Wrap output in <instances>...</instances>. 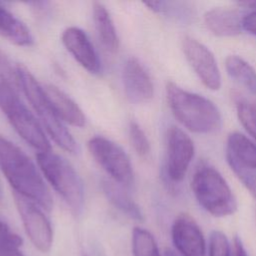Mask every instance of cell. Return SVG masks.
Wrapping results in <instances>:
<instances>
[{
	"label": "cell",
	"instance_id": "1",
	"mask_svg": "<svg viewBox=\"0 0 256 256\" xmlns=\"http://www.w3.org/2000/svg\"><path fill=\"white\" fill-rule=\"evenodd\" d=\"M0 169L15 193L50 211L53 199L32 160L0 134Z\"/></svg>",
	"mask_w": 256,
	"mask_h": 256
},
{
	"label": "cell",
	"instance_id": "21",
	"mask_svg": "<svg viewBox=\"0 0 256 256\" xmlns=\"http://www.w3.org/2000/svg\"><path fill=\"white\" fill-rule=\"evenodd\" d=\"M131 243L134 256H161L154 236L144 228L133 229Z\"/></svg>",
	"mask_w": 256,
	"mask_h": 256
},
{
	"label": "cell",
	"instance_id": "16",
	"mask_svg": "<svg viewBox=\"0 0 256 256\" xmlns=\"http://www.w3.org/2000/svg\"><path fill=\"white\" fill-rule=\"evenodd\" d=\"M226 159L243 167L256 169V144L245 135L232 132L227 138Z\"/></svg>",
	"mask_w": 256,
	"mask_h": 256
},
{
	"label": "cell",
	"instance_id": "30",
	"mask_svg": "<svg viewBox=\"0 0 256 256\" xmlns=\"http://www.w3.org/2000/svg\"><path fill=\"white\" fill-rule=\"evenodd\" d=\"M164 256H180L179 254L175 253L174 251H171V250H166L165 253H164Z\"/></svg>",
	"mask_w": 256,
	"mask_h": 256
},
{
	"label": "cell",
	"instance_id": "19",
	"mask_svg": "<svg viewBox=\"0 0 256 256\" xmlns=\"http://www.w3.org/2000/svg\"><path fill=\"white\" fill-rule=\"evenodd\" d=\"M102 190L109 202L115 208L134 220H143V214L140 207L121 187V185L109 180H104L102 182Z\"/></svg>",
	"mask_w": 256,
	"mask_h": 256
},
{
	"label": "cell",
	"instance_id": "28",
	"mask_svg": "<svg viewBox=\"0 0 256 256\" xmlns=\"http://www.w3.org/2000/svg\"><path fill=\"white\" fill-rule=\"evenodd\" d=\"M233 249H234V256H248L247 251L243 245V242L240 237L235 236L233 239Z\"/></svg>",
	"mask_w": 256,
	"mask_h": 256
},
{
	"label": "cell",
	"instance_id": "18",
	"mask_svg": "<svg viewBox=\"0 0 256 256\" xmlns=\"http://www.w3.org/2000/svg\"><path fill=\"white\" fill-rule=\"evenodd\" d=\"M0 35L18 46H30L33 37L28 27L0 5Z\"/></svg>",
	"mask_w": 256,
	"mask_h": 256
},
{
	"label": "cell",
	"instance_id": "8",
	"mask_svg": "<svg viewBox=\"0 0 256 256\" xmlns=\"http://www.w3.org/2000/svg\"><path fill=\"white\" fill-rule=\"evenodd\" d=\"M13 197L31 243L40 252H49L53 244V230L50 221L39 208L40 206L33 201L15 192H13Z\"/></svg>",
	"mask_w": 256,
	"mask_h": 256
},
{
	"label": "cell",
	"instance_id": "7",
	"mask_svg": "<svg viewBox=\"0 0 256 256\" xmlns=\"http://www.w3.org/2000/svg\"><path fill=\"white\" fill-rule=\"evenodd\" d=\"M88 150L115 182L125 187L133 185L134 173L130 159L117 143L103 136H94L88 141Z\"/></svg>",
	"mask_w": 256,
	"mask_h": 256
},
{
	"label": "cell",
	"instance_id": "6",
	"mask_svg": "<svg viewBox=\"0 0 256 256\" xmlns=\"http://www.w3.org/2000/svg\"><path fill=\"white\" fill-rule=\"evenodd\" d=\"M37 163L46 180L62 197L71 211L78 215L84 204L83 183L71 164L51 151L38 152Z\"/></svg>",
	"mask_w": 256,
	"mask_h": 256
},
{
	"label": "cell",
	"instance_id": "24",
	"mask_svg": "<svg viewBox=\"0 0 256 256\" xmlns=\"http://www.w3.org/2000/svg\"><path fill=\"white\" fill-rule=\"evenodd\" d=\"M129 138L134 150L139 156L145 157L146 155L149 154L150 152L149 140L145 132L143 131V129L135 121H131L129 124Z\"/></svg>",
	"mask_w": 256,
	"mask_h": 256
},
{
	"label": "cell",
	"instance_id": "3",
	"mask_svg": "<svg viewBox=\"0 0 256 256\" xmlns=\"http://www.w3.org/2000/svg\"><path fill=\"white\" fill-rule=\"evenodd\" d=\"M0 108L14 130L38 152L50 151V143L40 123L28 110L7 74L0 66Z\"/></svg>",
	"mask_w": 256,
	"mask_h": 256
},
{
	"label": "cell",
	"instance_id": "12",
	"mask_svg": "<svg viewBox=\"0 0 256 256\" xmlns=\"http://www.w3.org/2000/svg\"><path fill=\"white\" fill-rule=\"evenodd\" d=\"M123 85L127 98L136 104L149 102L154 95V85L150 74L135 57H129L123 67Z\"/></svg>",
	"mask_w": 256,
	"mask_h": 256
},
{
	"label": "cell",
	"instance_id": "5",
	"mask_svg": "<svg viewBox=\"0 0 256 256\" xmlns=\"http://www.w3.org/2000/svg\"><path fill=\"white\" fill-rule=\"evenodd\" d=\"M193 194L200 206L215 217L232 215L237 200L223 176L212 166L200 165L191 180Z\"/></svg>",
	"mask_w": 256,
	"mask_h": 256
},
{
	"label": "cell",
	"instance_id": "15",
	"mask_svg": "<svg viewBox=\"0 0 256 256\" xmlns=\"http://www.w3.org/2000/svg\"><path fill=\"white\" fill-rule=\"evenodd\" d=\"M43 90L55 112L63 122L76 127H83L85 125L86 119L84 113L77 103L66 93L51 84L43 86Z\"/></svg>",
	"mask_w": 256,
	"mask_h": 256
},
{
	"label": "cell",
	"instance_id": "14",
	"mask_svg": "<svg viewBox=\"0 0 256 256\" xmlns=\"http://www.w3.org/2000/svg\"><path fill=\"white\" fill-rule=\"evenodd\" d=\"M242 18L237 10L226 7H216L204 14V22L207 28L219 37L239 35L243 29Z\"/></svg>",
	"mask_w": 256,
	"mask_h": 256
},
{
	"label": "cell",
	"instance_id": "26",
	"mask_svg": "<svg viewBox=\"0 0 256 256\" xmlns=\"http://www.w3.org/2000/svg\"><path fill=\"white\" fill-rule=\"evenodd\" d=\"M227 162L239 180L256 199V169L243 167L231 160H227Z\"/></svg>",
	"mask_w": 256,
	"mask_h": 256
},
{
	"label": "cell",
	"instance_id": "10",
	"mask_svg": "<svg viewBox=\"0 0 256 256\" xmlns=\"http://www.w3.org/2000/svg\"><path fill=\"white\" fill-rule=\"evenodd\" d=\"M182 49L187 61L201 82L210 90H218L221 87V74L210 49L189 36L183 38Z\"/></svg>",
	"mask_w": 256,
	"mask_h": 256
},
{
	"label": "cell",
	"instance_id": "20",
	"mask_svg": "<svg viewBox=\"0 0 256 256\" xmlns=\"http://www.w3.org/2000/svg\"><path fill=\"white\" fill-rule=\"evenodd\" d=\"M227 73L236 81L256 94V70L237 55H229L225 60Z\"/></svg>",
	"mask_w": 256,
	"mask_h": 256
},
{
	"label": "cell",
	"instance_id": "13",
	"mask_svg": "<svg viewBox=\"0 0 256 256\" xmlns=\"http://www.w3.org/2000/svg\"><path fill=\"white\" fill-rule=\"evenodd\" d=\"M62 43L75 60L93 74L101 69L97 52L87 34L78 27H68L62 33Z\"/></svg>",
	"mask_w": 256,
	"mask_h": 256
},
{
	"label": "cell",
	"instance_id": "11",
	"mask_svg": "<svg viewBox=\"0 0 256 256\" xmlns=\"http://www.w3.org/2000/svg\"><path fill=\"white\" fill-rule=\"evenodd\" d=\"M171 237L180 256H205L206 242L203 233L189 215L181 214L174 220Z\"/></svg>",
	"mask_w": 256,
	"mask_h": 256
},
{
	"label": "cell",
	"instance_id": "27",
	"mask_svg": "<svg viewBox=\"0 0 256 256\" xmlns=\"http://www.w3.org/2000/svg\"><path fill=\"white\" fill-rule=\"evenodd\" d=\"M242 28L256 36V10H252L242 18Z\"/></svg>",
	"mask_w": 256,
	"mask_h": 256
},
{
	"label": "cell",
	"instance_id": "25",
	"mask_svg": "<svg viewBox=\"0 0 256 256\" xmlns=\"http://www.w3.org/2000/svg\"><path fill=\"white\" fill-rule=\"evenodd\" d=\"M208 256H231V249L226 235L219 231L214 230L209 237Z\"/></svg>",
	"mask_w": 256,
	"mask_h": 256
},
{
	"label": "cell",
	"instance_id": "23",
	"mask_svg": "<svg viewBox=\"0 0 256 256\" xmlns=\"http://www.w3.org/2000/svg\"><path fill=\"white\" fill-rule=\"evenodd\" d=\"M236 111L242 126L256 140V103L238 99Z\"/></svg>",
	"mask_w": 256,
	"mask_h": 256
},
{
	"label": "cell",
	"instance_id": "4",
	"mask_svg": "<svg viewBox=\"0 0 256 256\" xmlns=\"http://www.w3.org/2000/svg\"><path fill=\"white\" fill-rule=\"evenodd\" d=\"M16 78L48 134L62 149L70 153H76L78 151L77 142L55 112L43 90V86H41L30 71L22 65H18L16 68Z\"/></svg>",
	"mask_w": 256,
	"mask_h": 256
},
{
	"label": "cell",
	"instance_id": "22",
	"mask_svg": "<svg viewBox=\"0 0 256 256\" xmlns=\"http://www.w3.org/2000/svg\"><path fill=\"white\" fill-rule=\"evenodd\" d=\"M22 244V238L0 219V256H24Z\"/></svg>",
	"mask_w": 256,
	"mask_h": 256
},
{
	"label": "cell",
	"instance_id": "31",
	"mask_svg": "<svg viewBox=\"0 0 256 256\" xmlns=\"http://www.w3.org/2000/svg\"><path fill=\"white\" fill-rule=\"evenodd\" d=\"M2 197V186H1V181H0V198Z\"/></svg>",
	"mask_w": 256,
	"mask_h": 256
},
{
	"label": "cell",
	"instance_id": "29",
	"mask_svg": "<svg viewBox=\"0 0 256 256\" xmlns=\"http://www.w3.org/2000/svg\"><path fill=\"white\" fill-rule=\"evenodd\" d=\"M241 5H244L246 7H249L252 10H256V0L254 1H245V2H241Z\"/></svg>",
	"mask_w": 256,
	"mask_h": 256
},
{
	"label": "cell",
	"instance_id": "17",
	"mask_svg": "<svg viewBox=\"0 0 256 256\" xmlns=\"http://www.w3.org/2000/svg\"><path fill=\"white\" fill-rule=\"evenodd\" d=\"M93 20L98 37L103 47L111 52H117L119 48V38L113 20L106 7L99 2L93 4Z\"/></svg>",
	"mask_w": 256,
	"mask_h": 256
},
{
	"label": "cell",
	"instance_id": "9",
	"mask_svg": "<svg viewBox=\"0 0 256 256\" xmlns=\"http://www.w3.org/2000/svg\"><path fill=\"white\" fill-rule=\"evenodd\" d=\"M166 173L171 181L180 182L194 157L192 139L180 128L171 126L166 134Z\"/></svg>",
	"mask_w": 256,
	"mask_h": 256
},
{
	"label": "cell",
	"instance_id": "2",
	"mask_svg": "<svg viewBox=\"0 0 256 256\" xmlns=\"http://www.w3.org/2000/svg\"><path fill=\"white\" fill-rule=\"evenodd\" d=\"M166 97L174 117L188 130L207 134L221 127V113L208 98L189 92L173 82L166 85Z\"/></svg>",
	"mask_w": 256,
	"mask_h": 256
}]
</instances>
